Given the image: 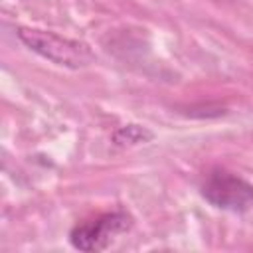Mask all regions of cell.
Returning a JSON list of instances; mask_svg holds the SVG:
<instances>
[{"label":"cell","mask_w":253,"mask_h":253,"mask_svg":"<svg viewBox=\"0 0 253 253\" xmlns=\"http://www.w3.org/2000/svg\"><path fill=\"white\" fill-rule=\"evenodd\" d=\"M20 40L34 51H38L40 55L47 57L49 61L57 63V65H69V67H81L87 65L93 55L87 49V45L67 40V38H59L55 34L49 32H42V30H20L18 32Z\"/></svg>","instance_id":"obj_1"},{"label":"cell","mask_w":253,"mask_h":253,"mask_svg":"<svg viewBox=\"0 0 253 253\" xmlns=\"http://www.w3.org/2000/svg\"><path fill=\"white\" fill-rule=\"evenodd\" d=\"M128 227H130V215H126L125 211H111L75 225L69 237L75 249L101 251L113 241L115 235L126 231Z\"/></svg>","instance_id":"obj_3"},{"label":"cell","mask_w":253,"mask_h":253,"mask_svg":"<svg viewBox=\"0 0 253 253\" xmlns=\"http://www.w3.org/2000/svg\"><path fill=\"white\" fill-rule=\"evenodd\" d=\"M202 194L215 208L231 211H243L253 208V186L225 170L211 172L202 186Z\"/></svg>","instance_id":"obj_2"}]
</instances>
